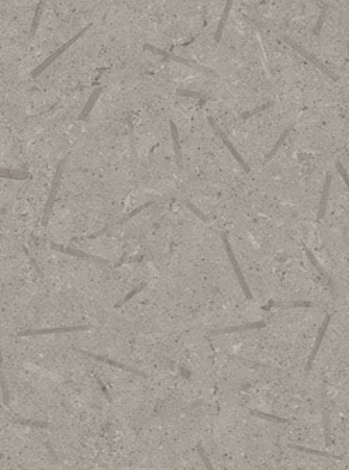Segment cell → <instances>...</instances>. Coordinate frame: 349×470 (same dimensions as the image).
Here are the masks:
<instances>
[{
  "instance_id": "3957f363",
  "label": "cell",
  "mask_w": 349,
  "mask_h": 470,
  "mask_svg": "<svg viewBox=\"0 0 349 470\" xmlns=\"http://www.w3.org/2000/svg\"><path fill=\"white\" fill-rule=\"evenodd\" d=\"M283 41H284L286 44L289 45L290 48H293V50H294L296 53L300 54V55H301L303 58H305V60L310 61L312 65H314V67L318 68L319 71H321V72H322L324 75H327L328 78L331 79V81H334V82H338V76L335 75L334 72H332V71H331L329 68L325 67V65H324V64H322V62H321V61H319L318 58L315 57V55H312L310 51H307L304 47H301V45L298 44V43H296L294 40H291V38L286 37V36L283 37Z\"/></svg>"
},
{
  "instance_id": "ffe728a7",
  "label": "cell",
  "mask_w": 349,
  "mask_h": 470,
  "mask_svg": "<svg viewBox=\"0 0 349 470\" xmlns=\"http://www.w3.org/2000/svg\"><path fill=\"white\" fill-rule=\"evenodd\" d=\"M293 128H294V124H290L289 127H287V128H286V130H284V131H283L282 135L279 137V140H277V141L275 142V145H273V148L270 150V152H269V154H267V155H266V158H265V164H267V162H269V161H270L272 158L275 157L276 152L279 151V148H280V147H282L283 144H284V141L287 140V137H289V135H290V133L293 131Z\"/></svg>"
},
{
  "instance_id": "603a6c76",
  "label": "cell",
  "mask_w": 349,
  "mask_h": 470,
  "mask_svg": "<svg viewBox=\"0 0 349 470\" xmlns=\"http://www.w3.org/2000/svg\"><path fill=\"white\" fill-rule=\"evenodd\" d=\"M249 414H251L252 417L260 418V419H266V421H273V422H279V424H287V422H289L287 418L273 415V414H267V412H263V411L259 410H249Z\"/></svg>"
},
{
  "instance_id": "277c9868",
  "label": "cell",
  "mask_w": 349,
  "mask_h": 470,
  "mask_svg": "<svg viewBox=\"0 0 349 470\" xmlns=\"http://www.w3.org/2000/svg\"><path fill=\"white\" fill-rule=\"evenodd\" d=\"M220 237H221V241H223V245L225 246V252L228 255V258H230L231 265H232V269H234V272H235V275L238 277V282L241 284V287H242V291H244V294H245V297L248 300H252V291L249 289V286L246 283L245 276H244V273H242V270H241V266H239V263L237 261V256L234 254V251H232V248H231L230 241H228V237L225 235V232H220Z\"/></svg>"
},
{
  "instance_id": "7c38bea8",
  "label": "cell",
  "mask_w": 349,
  "mask_h": 470,
  "mask_svg": "<svg viewBox=\"0 0 349 470\" xmlns=\"http://www.w3.org/2000/svg\"><path fill=\"white\" fill-rule=\"evenodd\" d=\"M79 352L83 353V355H86V356H89V358L96 359V360H99V362H104V363H107V365H112V366H114V367H119V369H121V370H126V372H130V373H134V374H138V376H144V377L147 376V374L144 373V372H141V370L134 369V367H130V366H126L124 363H120V362H117V360H113V359L106 358V356H99V355H95V353H92V352H88V351H79Z\"/></svg>"
},
{
  "instance_id": "6da1fadb",
  "label": "cell",
  "mask_w": 349,
  "mask_h": 470,
  "mask_svg": "<svg viewBox=\"0 0 349 470\" xmlns=\"http://www.w3.org/2000/svg\"><path fill=\"white\" fill-rule=\"evenodd\" d=\"M90 27H92V26H86V27H85V29H82V30L79 31V33H76L74 37L71 38V40H68L67 43L62 45V47H60L58 50H55V51H54V53H52L51 55H50V57H48V58L44 61V62H41V64H40V67H37L36 69H34V71H33V72H31V76H33V78H38V76H40L41 74H43V72H44L47 68L51 67V64H54L55 61L58 60L61 55L65 53V51H67L68 48H71V47H72V45H74L75 43H76V41L79 40V38H82L83 36H85V34H86V33L90 30Z\"/></svg>"
},
{
  "instance_id": "4316f807",
  "label": "cell",
  "mask_w": 349,
  "mask_h": 470,
  "mask_svg": "<svg viewBox=\"0 0 349 470\" xmlns=\"http://www.w3.org/2000/svg\"><path fill=\"white\" fill-rule=\"evenodd\" d=\"M183 203H185L186 207H187V209H189L190 211H192V213H193L194 216H197L199 218H200L201 221H204V223H208V221H210V218H208V217L206 216V214H204V213H203L200 209H197V207L194 206L193 203H190L189 200H183Z\"/></svg>"
},
{
  "instance_id": "2e32d148",
  "label": "cell",
  "mask_w": 349,
  "mask_h": 470,
  "mask_svg": "<svg viewBox=\"0 0 349 470\" xmlns=\"http://www.w3.org/2000/svg\"><path fill=\"white\" fill-rule=\"evenodd\" d=\"M304 251H305V255H307V258H308V261L311 262L312 266H314V268L317 269V270H318L319 273L322 275V277H324V279L327 280V283L329 284V287H331V290H332V293H334V294H335V284H334V280H332V277L329 276V275H328V273H327V270H325V269H324V268H322V266H321V263H319V262L317 261V259H315V256H314V254H312L311 251H310V249H308L307 246H305V248H304Z\"/></svg>"
},
{
  "instance_id": "8fae6325",
  "label": "cell",
  "mask_w": 349,
  "mask_h": 470,
  "mask_svg": "<svg viewBox=\"0 0 349 470\" xmlns=\"http://www.w3.org/2000/svg\"><path fill=\"white\" fill-rule=\"evenodd\" d=\"M331 318H332V314H327L325 320H324L322 325H321V329H319L318 335H317V339H315V343H314V348H312L311 355H310V358H308V362H307V366H305V374H308V373H310V370H311L312 363H314V360H315V356H317V353H318L319 348H321L322 339H324V336H325V334H327L328 325H329V322H331Z\"/></svg>"
},
{
  "instance_id": "52a82bcc",
  "label": "cell",
  "mask_w": 349,
  "mask_h": 470,
  "mask_svg": "<svg viewBox=\"0 0 349 470\" xmlns=\"http://www.w3.org/2000/svg\"><path fill=\"white\" fill-rule=\"evenodd\" d=\"M50 245H51V248L54 249V251H58V252H62V254L71 255V256L79 258V259H83V261L95 262V263H99V265H102V263H103V265H109V263H110L107 259L99 258V256H95V255H92V254H86V252H83V251H81V249H75V248H71V246L61 245V244H55V242H51Z\"/></svg>"
},
{
  "instance_id": "ac0fdd59",
  "label": "cell",
  "mask_w": 349,
  "mask_h": 470,
  "mask_svg": "<svg viewBox=\"0 0 349 470\" xmlns=\"http://www.w3.org/2000/svg\"><path fill=\"white\" fill-rule=\"evenodd\" d=\"M322 424H324V433H325V443L327 446H329L331 445V424H329V411H328L325 391L322 394Z\"/></svg>"
},
{
  "instance_id": "cb8c5ba5",
  "label": "cell",
  "mask_w": 349,
  "mask_h": 470,
  "mask_svg": "<svg viewBox=\"0 0 349 470\" xmlns=\"http://www.w3.org/2000/svg\"><path fill=\"white\" fill-rule=\"evenodd\" d=\"M45 6V0H38V5L37 9H36V15H34V19H33V24H31V29H30V40L34 38L36 36V33H37L38 26H40V20H41V15H43V9Z\"/></svg>"
},
{
  "instance_id": "7402d4cb",
  "label": "cell",
  "mask_w": 349,
  "mask_h": 470,
  "mask_svg": "<svg viewBox=\"0 0 349 470\" xmlns=\"http://www.w3.org/2000/svg\"><path fill=\"white\" fill-rule=\"evenodd\" d=\"M0 178H3V179H13V180H26L30 178V175H29L27 172L12 171V169L0 168Z\"/></svg>"
},
{
  "instance_id": "f1b7e54d",
  "label": "cell",
  "mask_w": 349,
  "mask_h": 470,
  "mask_svg": "<svg viewBox=\"0 0 349 470\" xmlns=\"http://www.w3.org/2000/svg\"><path fill=\"white\" fill-rule=\"evenodd\" d=\"M145 286H147V282H142L141 284H138V286H137L135 289H133V290H131V293H130V294H127L126 297H124V299H123V300H121V301H120L119 306H123V304H126L127 301H128V300L133 299V297H134V296H135V294H138L140 291L144 290V289H145Z\"/></svg>"
},
{
  "instance_id": "d6986e66",
  "label": "cell",
  "mask_w": 349,
  "mask_h": 470,
  "mask_svg": "<svg viewBox=\"0 0 349 470\" xmlns=\"http://www.w3.org/2000/svg\"><path fill=\"white\" fill-rule=\"evenodd\" d=\"M169 127H171L172 138H173V148H175V154H176V158H178V165L182 168V166H183V157H182V148H180V141H179L178 127H176V124H175L172 120H169Z\"/></svg>"
},
{
  "instance_id": "d4e9b609",
  "label": "cell",
  "mask_w": 349,
  "mask_h": 470,
  "mask_svg": "<svg viewBox=\"0 0 349 470\" xmlns=\"http://www.w3.org/2000/svg\"><path fill=\"white\" fill-rule=\"evenodd\" d=\"M176 95L179 96H187V97H196V99H199L201 103H204L206 100H207L208 97L206 95H203L200 92H194V90H185V89H180L176 90Z\"/></svg>"
},
{
  "instance_id": "9c48e42d",
  "label": "cell",
  "mask_w": 349,
  "mask_h": 470,
  "mask_svg": "<svg viewBox=\"0 0 349 470\" xmlns=\"http://www.w3.org/2000/svg\"><path fill=\"white\" fill-rule=\"evenodd\" d=\"M158 202H159V199H152V200H149V202L144 203L142 206H140V207H137V209L133 210V211H130V213H128L127 216L123 217V218H120L119 221H116V223H112V224H107V225H106V227H104V228H102V230H99V231L95 232V234H92V235H88L86 238L93 239V238H97V237H100V235H103L104 232L109 231L110 228H113V227H117V225L124 224V223H126V221H128L130 218H133V217H134V216H137L138 213H141L142 210L148 209V207H151V206H154V204H155V203H158Z\"/></svg>"
},
{
  "instance_id": "8992f818",
  "label": "cell",
  "mask_w": 349,
  "mask_h": 470,
  "mask_svg": "<svg viewBox=\"0 0 349 470\" xmlns=\"http://www.w3.org/2000/svg\"><path fill=\"white\" fill-rule=\"evenodd\" d=\"M208 123H210V126H211V128L214 130V133H216V134H218V137L221 138V141H223L224 145H225V147H227V148L230 150L231 155H232V157H234V158H235V159H237L238 164H239V165H241V166H242V169H244V171H245L246 173H249V172H251V168H249V165L246 164L245 159H244V158L241 157V154H239V152H238V151H237V148L234 147V144H232V142H231L230 140H228V137L225 135V133H224L223 130L220 128V126L217 124L216 120L213 119L211 116H208Z\"/></svg>"
},
{
  "instance_id": "ba28073f",
  "label": "cell",
  "mask_w": 349,
  "mask_h": 470,
  "mask_svg": "<svg viewBox=\"0 0 349 470\" xmlns=\"http://www.w3.org/2000/svg\"><path fill=\"white\" fill-rule=\"evenodd\" d=\"M90 325H69V327H57V328H43V329H30L24 331L19 336H38V335H50V334H65V332H75V331H85L90 329Z\"/></svg>"
},
{
  "instance_id": "30bf717a",
  "label": "cell",
  "mask_w": 349,
  "mask_h": 470,
  "mask_svg": "<svg viewBox=\"0 0 349 470\" xmlns=\"http://www.w3.org/2000/svg\"><path fill=\"white\" fill-rule=\"evenodd\" d=\"M266 327V321H255V322H248V324H242V325H232V327H227V328L221 329H213L208 332V336H220L225 335V334H232V332H242V331H251V329H260Z\"/></svg>"
},
{
  "instance_id": "44dd1931",
  "label": "cell",
  "mask_w": 349,
  "mask_h": 470,
  "mask_svg": "<svg viewBox=\"0 0 349 470\" xmlns=\"http://www.w3.org/2000/svg\"><path fill=\"white\" fill-rule=\"evenodd\" d=\"M290 449L293 450H297V452H303V453H310V455H318L322 457H329V459H335V460H339L341 457H338L336 455H332L329 452H324V450H318V449L307 448V446H300V445H289Z\"/></svg>"
},
{
  "instance_id": "5bb4252c",
  "label": "cell",
  "mask_w": 349,
  "mask_h": 470,
  "mask_svg": "<svg viewBox=\"0 0 349 470\" xmlns=\"http://www.w3.org/2000/svg\"><path fill=\"white\" fill-rule=\"evenodd\" d=\"M103 90H104V86H100V88H97V89H95L93 92H92V95H90L89 100H88V103L85 105L82 113L79 114V120H81V121H85V120L89 117V114H90V112H92V109H93V107H95V105L97 103L99 97L102 96Z\"/></svg>"
},
{
  "instance_id": "9a60e30c",
  "label": "cell",
  "mask_w": 349,
  "mask_h": 470,
  "mask_svg": "<svg viewBox=\"0 0 349 470\" xmlns=\"http://www.w3.org/2000/svg\"><path fill=\"white\" fill-rule=\"evenodd\" d=\"M232 3H234V0H227V3H225L223 16H221V19H220V22H218V27H217L216 33H214V41H216V43H220V41H221L223 31H224V29H225V24H227V22H228L231 9H232Z\"/></svg>"
},
{
  "instance_id": "f546056e",
  "label": "cell",
  "mask_w": 349,
  "mask_h": 470,
  "mask_svg": "<svg viewBox=\"0 0 349 470\" xmlns=\"http://www.w3.org/2000/svg\"><path fill=\"white\" fill-rule=\"evenodd\" d=\"M197 452H199V455H200V457H201V460H203V463L206 464V467H207V470H214V467H213V464H211V462H210V459H208V456L206 455V452H204V449H203V445H201L200 442L197 443Z\"/></svg>"
},
{
  "instance_id": "484cf974",
  "label": "cell",
  "mask_w": 349,
  "mask_h": 470,
  "mask_svg": "<svg viewBox=\"0 0 349 470\" xmlns=\"http://www.w3.org/2000/svg\"><path fill=\"white\" fill-rule=\"evenodd\" d=\"M272 106H273V102H269V103H265V105L259 106V107H255V109H252V110H249V112L242 113V116H241V119H242V120L249 119V117H252V116H255V114H258V113H262V112H265V110H267V109H270Z\"/></svg>"
},
{
  "instance_id": "4dcf8cb0",
  "label": "cell",
  "mask_w": 349,
  "mask_h": 470,
  "mask_svg": "<svg viewBox=\"0 0 349 470\" xmlns=\"http://www.w3.org/2000/svg\"><path fill=\"white\" fill-rule=\"evenodd\" d=\"M335 168H336L338 173L341 175V178H342V180L345 182V185H348L349 183L348 175H346V172H345V169H343V166H342V164L339 162V161H336V162H335Z\"/></svg>"
},
{
  "instance_id": "e0dca14e",
  "label": "cell",
  "mask_w": 349,
  "mask_h": 470,
  "mask_svg": "<svg viewBox=\"0 0 349 470\" xmlns=\"http://www.w3.org/2000/svg\"><path fill=\"white\" fill-rule=\"evenodd\" d=\"M331 183H332V175H331V173H328L327 178H325V185H324V189H322V194H321V202H319V210H318V220H321L322 217L325 216V210H327L328 196H329Z\"/></svg>"
},
{
  "instance_id": "4fadbf2b",
  "label": "cell",
  "mask_w": 349,
  "mask_h": 470,
  "mask_svg": "<svg viewBox=\"0 0 349 470\" xmlns=\"http://www.w3.org/2000/svg\"><path fill=\"white\" fill-rule=\"evenodd\" d=\"M273 307L286 310V308H296V307H314V304L310 303V301H304V300H298V301H273L272 300V301H269L267 306L262 307V308L263 310H270Z\"/></svg>"
},
{
  "instance_id": "83f0119b",
  "label": "cell",
  "mask_w": 349,
  "mask_h": 470,
  "mask_svg": "<svg viewBox=\"0 0 349 470\" xmlns=\"http://www.w3.org/2000/svg\"><path fill=\"white\" fill-rule=\"evenodd\" d=\"M327 12H328V3H325V5H324V8H322V10H321L318 23H317V26H315V27H314V30H312V34H314V36H319V31H321V29H322V24H324V22H325V17H327Z\"/></svg>"
},
{
  "instance_id": "5b68a950",
  "label": "cell",
  "mask_w": 349,
  "mask_h": 470,
  "mask_svg": "<svg viewBox=\"0 0 349 470\" xmlns=\"http://www.w3.org/2000/svg\"><path fill=\"white\" fill-rule=\"evenodd\" d=\"M67 158H64L62 161H61L58 166H57V172H55V178H54V182H52V186H51V192H50V197H48V200L45 203V207H44V216H43V225L47 227L48 225V221H50V217H51V211L52 207H54V203L57 200V194H58V189H60L61 185V179H62V172H64V166L67 164Z\"/></svg>"
},
{
  "instance_id": "1f68e13d",
  "label": "cell",
  "mask_w": 349,
  "mask_h": 470,
  "mask_svg": "<svg viewBox=\"0 0 349 470\" xmlns=\"http://www.w3.org/2000/svg\"><path fill=\"white\" fill-rule=\"evenodd\" d=\"M2 238H3V237H2V235H0V241H2Z\"/></svg>"
},
{
  "instance_id": "7a4b0ae2",
  "label": "cell",
  "mask_w": 349,
  "mask_h": 470,
  "mask_svg": "<svg viewBox=\"0 0 349 470\" xmlns=\"http://www.w3.org/2000/svg\"><path fill=\"white\" fill-rule=\"evenodd\" d=\"M144 48H145V50H148V51H151L152 54H155V55H161V57H164V58H166V60L175 61V62H178V64H182V65H185V67L197 69L199 72H203V74H207V75H211V76H218V75H217L216 71H213V69H210V68L204 67V65H201V64L196 62V61L186 60V58L178 57V55H175V54L168 53V51H165V50H161V48H158V47H154V45H151V44H145V45H144Z\"/></svg>"
}]
</instances>
